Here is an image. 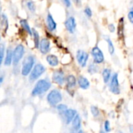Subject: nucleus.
I'll return each instance as SVG.
<instances>
[{"label": "nucleus", "mask_w": 133, "mask_h": 133, "mask_svg": "<svg viewBox=\"0 0 133 133\" xmlns=\"http://www.w3.org/2000/svg\"><path fill=\"white\" fill-rule=\"evenodd\" d=\"M77 133H83V132L80 130V131H79V132H77Z\"/></svg>", "instance_id": "36"}, {"label": "nucleus", "mask_w": 133, "mask_h": 133, "mask_svg": "<svg viewBox=\"0 0 133 133\" xmlns=\"http://www.w3.org/2000/svg\"><path fill=\"white\" fill-rule=\"evenodd\" d=\"M62 2L64 3V5L67 8H69V7L71 6V0H62Z\"/></svg>", "instance_id": "31"}, {"label": "nucleus", "mask_w": 133, "mask_h": 133, "mask_svg": "<svg viewBox=\"0 0 133 133\" xmlns=\"http://www.w3.org/2000/svg\"><path fill=\"white\" fill-rule=\"evenodd\" d=\"M47 24H48V27L50 31H54L56 29L57 24H56L53 16L50 13H48L47 16Z\"/></svg>", "instance_id": "13"}, {"label": "nucleus", "mask_w": 133, "mask_h": 133, "mask_svg": "<svg viewBox=\"0 0 133 133\" xmlns=\"http://www.w3.org/2000/svg\"><path fill=\"white\" fill-rule=\"evenodd\" d=\"M78 84H79V87L83 89V90H87L90 87L89 80L86 77H84V76H79V79H78Z\"/></svg>", "instance_id": "14"}, {"label": "nucleus", "mask_w": 133, "mask_h": 133, "mask_svg": "<svg viewBox=\"0 0 133 133\" xmlns=\"http://www.w3.org/2000/svg\"><path fill=\"white\" fill-rule=\"evenodd\" d=\"M34 62H35V58L32 55H29L24 59L22 65V70H21V73L23 76H26L30 74V72H31L34 67Z\"/></svg>", "instance_id": "2"}, {"label": "nucleus", "mask_w": 133, "mask_h": 133, "mask_svg": "<svg viewBox=\"0 0 133 133\" xmlns=\"http://www.w3.org/2000/svg\"><path fill=\"white\" fill-rule=\"evenodd\" d=\"M65 26L69 33H71V34L74 33V31L76 30V22L75 18L73 16L69 17L65 22Z\"/></svg>", "instance_id": "10"}, {"label": "nucleus", "mask_w": 133, "mask_h": 133, "mask_svg": "<svg viewBox=\"0 0 133 133\" xmlns=\"http://www.w3.org/2000/svg\"><path fill=\"white\" fill-rule=\"evenodd\" d=\"M92 55H93V58L95 63L97 64H100L102 63L104 60V53L102 52V51L98 48V47H94L92 49Z\"/></svg>", "instance_id": "6"}, {"label": "nucleus", "mask_w": 133, "mask_h": 133, "mask_svg": "<svg viewBox=\"0 0 133 133\" xmlns=\"http://www.w3.org/2000/svg\"><path fill=\"white\" fill-rule=\"evenodd\" d=\"M62 99V94L58 90H51L48 94V97H47L48 102L51 106L58 105L61 102Z\"/></svg>", "instance_id": "3"}, {"label": "nucleus", "mask_w": 133, "mask_h": 133, "mask_svg": "<svg viewBox=\"0 0 133 133\" xmlns=\"http://www.w3.org/2000/svg\"><path fill=\"white\" fill-rule=\"evenodd\" d=\"M19 23H20L21 26L25 30V31H26L29 34L31 35V29H30V26L28 24V22L26 19H21L19 21Z\"/></svg>", "instance_id": "20"}, {"label": "nucleus", "mask_w": 133, "mask_h": 133, "mask_svg": "<svg viewBox=\"0 0 133 133\" xmlns=\"http://www.w3.org/2000/svg\"><path fill=\"white\" fill-rule=\"evenodd\" d=\"M31 35L34 37V41L35 44V47H38L39 42H40V37H39V34L37 32V30L35 29L31 30Z\"/></svg>", "instance_id": "21"}, {"label": "nucleus", "mask_w": 133, "mask_h": 133, "mask_svg": "<svg viewBox=\"0 0 133 133\" xmlns=\"http://www.w3.org/2000/svg\"><path fill=\"white\" fill-rule=\"evenodd\" d=\"M25 52V49L23 44H18L14 51H12V62L13 64L16 65L19 62L21 58H23Z\"/></svg>", "instance_id": "4"}, {"label": "nucleus", "mask_w": 133, "mask_h": 133, "mask_svg": "<svg viewBox=\"0 0 133 133\" xmlns=\"http://www.w3.org/2000/svg\"><path fill=\"white\" fill-rule=\"evenodd\" d=\"M102 76H103V79H104V83H108L111 79V70L108 69H104L103 72H102Z\"/></svg>", "instance_id": "19"}, {"label": "nucleus", "mask_w": 133, "mask_h": 133, "mask_svg": "<svg viewBox=\"0 0 133 133\" xmlns=\"http://www.w3.org/2000/svg\"><path fill=\"white\" fill-rule=\"evenodd\" d=\"M104 129L106 132H110L111 131V126H110V122L108 121H105L104 122Z\"/></svg>", "instance_id": "29"}, {"label": "nucleus", "mask_w": 133, "mask_h": 133, "mask_svg": "<svg viewBox=\"0 0 133 133\" xmlns=\"http://www.w3.org/2000/svg\"><path fill=\"white\" fill-rule=\"evenodd\" d=\"M53 81L55 83H56L57 84L62 85L65 82V74L63 72L62 70H56L54 73H53V76H52Z\"/></svg>", "instance_id": "11"}, {"label": "nucleus", "mask_w": 133, "mask_h": 133, "mask_svg": "<svg viewBox=\"0 0 133 133\" xmlns=\"http://www.w3.org/2000/svg\"><path fill=\"white\" fill-rule=\"evenodd\" d=\"M57 109H58V111H59L60 112H64L66 109H68L67 108V106L66 105H65V104H58V107H57Z\"/></svg>", "instance_id": "27"}, {"label": "nucleus", "mask_w": 133, "mask_h": 133, "mask_svg": "<svg viewBox=\"0 0 133 133\" xmlns=\"http://www.w3.org/2000/svg\"><path fill=\"white\" fill-rule=\"evenodd\" d=\"M40 51L42 54H47L49 51H50V47H51V44L48 39L47 38H43L41 40V41L39 42L38 44Z\"/></svg>", "instance_id": "9"}, {"label": "nucleus", "mask_w": 133, "mask_h": 133, "mask_svg": "<svg viewBox=\"0 0 133 133\" xmlns=\"http://www.w3.org/2000/svg\"><path fill=\"white\" fill-rule=\"evenodd\" d=\"M66 81H67V85L69 87L72 88V87H74L76 85V79L74 76L72 75H69L67 79H66Z\"/></svg>", "instance_id": "18"}, {"label": "nucleus", "mask_w": 133, "mask_h": 133, "mask_svg": "<svg viewBox=\"0 0 133 133\" xmlns=\"http://www.w3.org/2000/svg\"><path fill=\"white\" fill-rule=\"evenodd\" d=\"M64 117H65V121L66 124H70L75 116L76 115V111L73 109H66L64 112Z\"/></svg>", "instance_id": "12"}, {"label": "nucleus", "mask_w": 133, "mask_h": 133, "mask_svg": "<svg viewBox=\"0 0 133 133\" xmlns=\"http://www.w3.org/2000/svg\"><path fill=\"white\" fill-rule=\"evenodd\" d=\"M110 90L115 94H120V87H119V82L118 78V74L115 73L113 75L110 83Z\"/></svg>", "instance_id": "7"}, {"label": "nucleus", "mask_w": 133, "mask_h": 133, "mask_svg": "<svg viewBox=\"0 0 133 133\" xmlns=\"http://www.w3.org/2000/svg\"><path fill=\"white\" fill-rule=\"evenodd\" d=\"M119 133H122V132H119Z\"/></svg>", "instance_id": "39"}, {"label": "nucleus", "mask_w": 133, "mask_h": 133, "mask_svg": "<svg viewBox=\"0 0 133 133\" xmlns=\"http://www.w3.org/2000/svg\"><path fill=\"white\" fill-rule=\"evenodd\" d=\"M2 26H5V30H7L8 28V20H7V18L5 15H2Z\"/></svg>", "instance_id": "25"}, {"label": "nucleus", "mask_w": 133, "mask_h": 133, "mask_svg": "<svg viewBox=\"0 0 133 133\" xmlns=\"http://www.w3.org/2000/svg\"><path fill=\"white\" fill-rule=\"evenodd\" d=\"M47 62L51 66H57L58 65V58L55 55H49L47 56Z\"/></svg>", "instance_id": "15"}, {"label": "nucleus", "mask_w": 133, "mask_h": 133, "mask_svg": "<svg viewBox=\"0 0 133 133\" xmlns=\"http://www.w3.org/2000/svg\"><path fill=\"white\" fill-rule=\"evenodd\" d=\"M100 133H105V132H103V131H101Z\"/></svg>", "instance_id": "37"}, {"label": "nucleus", "mask_w": 133, "mask_h": 133, "mask_svg": "<svg viewBox=\"0 0 133 133\" xmlns=\"http://www.w3.org/2000/svg\"><path fill=\"white\" fill-rule=\"evenodd\" d=\"M128 17H129V19L131 23H133V10L131 9L128 14Z\"/></svg>", "instance_id": "30"}, {"label": "nucleus", "mask_w": 133, "mask_h": 133, "mask_svg": "<svg viewBox=\"0 0 133 133\" xmlns=\"http://www.w3.org/2000/svg\"><path fill=\"white\" fill-rule=\"evenodd\" d=\"M108 28H109V30H110V31L111 32H115V26L113 25V24H110L109 26H108Z\"/></svg>", "instance_id": "32"}, {"label": "nucleus", "mask_w": 133, "mask_h": 133, "mask_svg": "<svg viewBox=\"0 0 133 133\" xmlns=\"http://www.w3.org/2000/svg\"><path fill=\"white\" fill-rule=\"evenodd\" d=\"M105 40H106V41H107V43H108V51H109L110 54H111V55H113V54L115 53V46H114V44H113L112 41H111L109 37H105Z\"/></svg>", "instance_id": "22"}, {"label": "nucleus", "mask_w": 133, "mask_h": 133, "mask_svg": "<svg viewBox=\"0 0 133 133\" xmlns=\"http://www.w3.org/2000/svg\"><path fill=\"white\" fill-rule=\"evenodd\" d=\"M26 5H27V8L31 11V12H34L35 9H36V6H35V4L33 1L31 0H29L27 2H26Z\"/></svg>", "instance_id": "24"}, {"label": "nucleus", "mask_w": 133, "mask_h": 133, "mask_svg": "<svg viewBox=\"0 0 133 133\" xmlns=\"http://www.w3.org/2000/svg\"><path fill=\"white\" fill-rule=\"evenodd\" d=\"M91 113L93 114V115H94V117H97V116L99 115L100 111H99V109H98L97 107L92 106V107H91Z\"/></svg>", "instance_id": "26"}, {"label": "nucleus", "mask_w": 133, "mask_h": 133, "mask_svg": "<svg viewBox=\"0 0 133 133\" xmlns=\"http://www.w3.org/2000/svg\"><path fill=\"white\" fill-rule=\"evenodd\" d=\"M74 2V3L77 5V6H80L81 5V0H72Z\"/></svg>", "instance_id": "33"}, {"label": "nucleus", "mask_w": 133, "mask_h": 133, "mask_svg": "<svg viewBox=\"0 0 133 133\" xmlns=\"http://www.w3.org/2000/svg\"><path fill=\"white\" fill-rule=\"evenodd\" d=\"M45 72V68L43 65L41 64H37L31 70V72H30V79L31 81L35 80L37 79H38L44 72Z\"/></svg>", "instance_id": "5"}, {"label": "nucleus", "mask_w": 133, "mask_h": 133, "mask_svg": "<svg viewBox=\"0 0 133 133\" xmlns=\"http://www.w3.org/2000/svg\"><path fill=\"white\" fill-rule=\"evenodd\" d=\"M88 58H89V55L86 51H84L83 50L77 51V52H76V59L78 61V63L82 67L86 66Z\"/></svg>", "instance_id": "8"}, {"label": "nucleus", "mask_w": 133, "mask_h": 133, "mask_svg": "<svg viewBox=\"0 0 133 133\" xmlns=\"http://www.w3.org/2000/svg\"><path fill=\"white\" fill-rule=\"evenodd\" d=\"M4 55H5V46L3 44H0V65L2 63Z\"/></svg>", "instance_id": "23"}, {"label": "nucleus", "mask_w": 133, "mask_h": 133, "mask_svg": "<svg viewBox=\"0 0 133 133\" xmlns=\"http://www.w3.org/2000/svg\"><path fill=\"white\" fill-rule=\"evenodd\" d=\"M2 82H3V77L2 76H0V85L2 83Z\"/></svg>", "instance_id": "34"}, {"label": "nucleus", "mask_w": 133, "mask_h": 133, "mask_svg": "<svg viewBox=\"0 0 133 133\" xmlns=\"http://www.w3.org/2000/svg\"><path fill=\"white\" fill-rule=\"evenodd\" d=\"M12 62V51L10 48H9L5 53V62L4 64L5 65H10Z\"/></svg>", "instance_id": "16"}, {"label": "nucleus", "mask_w": 133, "mask_h": 133, "mask_svg": "<svg viewBox=\"0 0 133 133\" xmlns=\"http://www.w3.org/2000/svg\"><path fill=\"white\" fill-rule=\"evenodd\" d=\"M51 87V83L46 79H40L33 89L32 94L34 96L41 95L48 90Z\"/></svg>", "instance_id": "1"}, {"label": "nucleus", "mask_w": 133, "mask_h": 133, "mask_svg": "<svg viewBox=\"0 0 133 133\" xmlns=\"http://www.w3.org/2000/svg\"><path fill=\"white\" fill-rule=\"evenodd\" d=\"M0 40H1V36H0Z\"/></svg>", "instance_id": "38"}, {"label": "nucleus", "mask_w": 133, "mask_h": 133, "mask_svg": "<svg viewBox=\"0 0 133 133\" xmlns=\"http://www.w3.org/2000/svg\"><path fill=\"white\" fill-rule=\"evenodd\" d=\"M84 12H85V14H86L88 17H91V16H92V11H91V9H90V7H87V8L85 9Z\"/></svg>", "instance_id": "28"}, {"label": "nucleus", "mask_w": 133, "mask_h": 133, "mask_svg": "<svg viewBox=\"0 0 133 133\" xmlns=\"http://www.w3.org/2000/svg\"><path fill=\"white\" fill-rule=\"evenodd\" d=\"M2 12V5H1V3H0V12Z\"/></svg>", "instance_id": "35"}, {"label": "nucleus", "mask_w": 133, "mask_h": 133, "mask_svg": "<svg viewBox=\"0 0 133 133\" xmlns=\"http://www.w3.org/2000/svg\"><path fill=\"white\" fill-rule=\"evenodd\" d=\"M72 128L75 130H78V129H80V126H81V120H80V117L78 115H76L75 116V118L72 121Z\"/></svg>", "instance_id": "17"}]
</instances>
